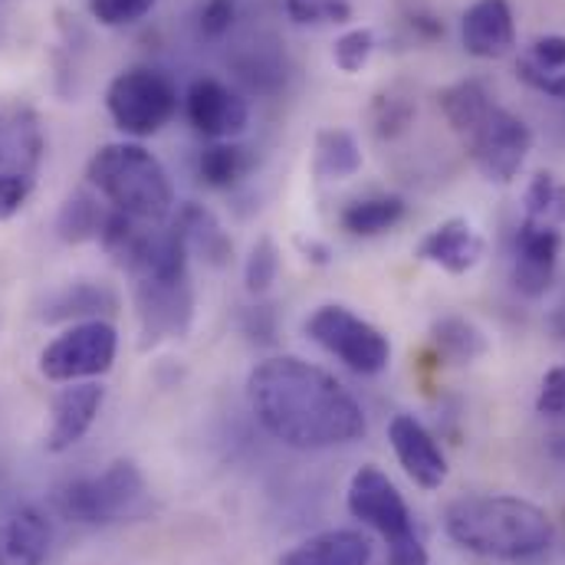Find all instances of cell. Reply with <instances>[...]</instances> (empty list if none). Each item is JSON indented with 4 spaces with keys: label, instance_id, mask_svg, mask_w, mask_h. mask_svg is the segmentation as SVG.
<instances>
[{
    "label": "cell",
    "instance_id": "obj_1",
    "mask_svg": "<svg viewBox=\"0 0 565 565\" xmlns=\"http://www.w3.org/2000/svg\"><path fill=\"white\" fill-rule=\"evenodd\" d=\"M247 402L264 430L296 450L345 447L369 430L355 395L335 375L296 355L264 359L247 375Z\"/></svg>",
    "mask_w": 565,
    "mask_h": 565
},
{
    "label": "cell",
    "instance_id": "obj_2",
    "mask_svg": "<svg viewBox=\"0 0 565 565\" xmlns=\"http://www.w3.org/2000/svg\"><path fill=\"white\" fill-rule=\"evenodd\" d=\"M444 533L460 550L500 563L543 556L556 540V526L543 507L507 493L454 500L444 513Z\"/></svg>",
    "mask_w": 565,
    "mask_h": 565
},
{
    "label": "cell",
    "instance_id": "obj_3",
    "mask_svg": "<svg viewBox=\"0 0 565 565\" xmlns=\"http://www.w3.org/2000/svg\"><path fill=\"white\" fill-rule=\"evenodd\" d=\"M89 184L113 204L145 224H161L174 211V188L164 164L139 141L103 145L86 168Z\"/></svg>",
    "mask_w": 565,
    "mask_h": 565
},
{
    "label": "cell",
    "instance_id": "obj_4",
    "mask_svg": "<svg viewBox=\"0 0 565 565\" xmlns=\"http://www.w3.org/2000/svg\"><path fill=\"white\" fill-rule=\"evenodd\" d=\"M56 510L79 526H113L148 513V483L136 460H113L93 477H79L56 493Z\"/></svg>",
    "mask_w": 565,
    "mask_h": 565
},
{
    "label": "cell",
    "instance_id": "obj_5",
    "mask_svg": "<svg viewBox=\"0 0 565 565\" xmlns=\"http://www.w3.org/2000/svg\"><path fill=\"white\" fill-rule=\"evenodd\" d=\"M306 335L322 352H329L345 369H352L355 375H382L388 369V362H392L388 335L379 326H372L369 319H362L359 312H352L349 306H339V302L319 306L306 319Z\"/></svg>",
    "mask_w": 565,
    "mask_h": 565
},
{
    "label": "cell",
    "instance_id": "obj_6",
    "mask_svg": "<svg viewBox=\"0 0 565 565\" xmlns=\"http://www.w3.org/2000/svg\"><path fill=\"white\" fill-rule=\"evenodd\" d=\"M106 109L119 132L132 139L158 136L178 113V89L161 70L132 66L106 89Z\"/></svg>",
    "mask_w": 565,
    "mask_h": 565
},
{
    "label": "cell",
    "instance_id": "obj_7",
    "mask_svg": "<svg viewBox=\"0 0 565 565\" xmlns=\"http://www.w3.org/2000/svg\"><path fill=\"white\" fill-rule=\"evenodd\" d=\"M116 352H119V332L109 319L73 322L40 352V372L56 385L96 382L113 369Z\"/></svg>",
    "mask_w": 565,
    "mask_h": 565
},
{
    "label": "cell",
    "instance_id": "obj_8",
    "mask_svg": "<svg viewBox=\"0 0 565 565\" xmlns=\"http://www.w3.org/2000/svg\"><path fill=\"white\" fill-rule=\"evenodd\" d=\"M463 148L470 151L477 171L493 184H510L520 178L530 151H533V132L530 126L513 116L503 106H490L483 119L463 136Z\"/></svg>",
    "mask_w": 565,
    "mask_h": 565
},
{
    "label": "cell",
    "instance_id": "obj_9",
    "mask_svg": "<svg viewBox=\"0 0 565 565\" xmlns=\"http://www.w3.org/2000/svg\"><path fill=\"white\" fill-rule=\"evenodd\" d=\"M345 507H349V513H352L362 526L375 530L388 546L418 533L415 516H412V510H408L402 490H398L395 480H392L385 470H379L375 463H365V467H359V470L352 473L349 493H345Z\"/></svg>",
    "mask_w": 565,
    "mask_h": 565
},
{
    "label": "cell",
    "instance_id": "obj_10",
    "mask_svg": "<svg viewBox=\"0 0 565 565\" xmlns=\"http://www.w3.org/2000/svg\"><path fill=\"white\" fill-rule=\"evenodd\" d=\"M141 345H158L164 339H181L194 319L191 277H148L136 280Z\"/></svg>",
    "mask_w": 565,
    "mask_h": 565
},
{
    "label": "cell",
    "instance_id": "obj_11",
    "mask_svg": "<svg viewBox=\"0 0 565 565\" xmlns=\"http://www.w3.org/2000/svg\"><path fill=\"white\" fill-rule=\"evenodd\" d=\"M184 113L198 136L211 141H234L250 122L247 99L214 76H198L184 93Z\"/></svg>",
    "mask_w": 565,
    "mask_h": 565
},
{
    "label": "cell",
    "instance_id": "obj_12",
    "mask_svg": "<svg viewBox=\"0 0 565 565\" xmlns=\"http://www.w3.org/2000/svg\"><path fill=\"white\" fill-rule=\"evenodd\" d=\"M563 254V231L523 217L513 237V286L526 299H540L550 292L559 270Z\"/></svg>",
    "mask_w": 565,
    "mask_h": 565
},
{
    "label": "cell",
    "instance_id": "obj_13",
    "mask_svg": "<svg viewBox=\"0 0 565 565\" xmlns=\"http://www.w3.org/2000/svg\"><path fill=\"white\" fill-rule=\"evenodd\" d=\"M388 444L405 467V473L422 487V490H440L447 483V457L437 444V437L412 415H395L388 424Z\"/></svg>",
    "mask_w": 565,
    "mask_h": 565
},
{
    "label": "cell",
    "instance_id": "obj_14",
    "mask_svg": "<svg viewBox=\"0 0 565 565\" xmlns=\"http://www.w3.org/2000/svg\"><path fill=\"white\" fill-rule=\"evenodd\" d=\"M103 402H106V388L99 382H73V385L60 388V395L53 398L50 430L43 440L46 450L63 454V450L76 447L99 418Z\"/></svg>",
    "mask_w": 565,
    "mask_h": 565
},
{
    "label": "cell",
    "instance_id": "obj_15",
    "mask_svg": "<svg viewBox=\"0 0 565 565\" xmlns=\"http://www.w3.org/2000/svg\"><path fill=\"white\" fill-rule=\"evenodd\" d=\"M53 526L33 503H17L0 513V565H46Z\"/></svg>",
    "mask_w": 565,
    "mask_h": 565
},
{
    "label": "cell",
    "instance_id": "obj_16",
    "mask_svg": "<svg viewBox=\"0 0 565 565\" xmlns=\"http://www.w3.org/2000/svg\"><path fill=\"white\" fill-rule=\"evenodd\" d=\"M460 43L477 60H503L516 46V20L507 0H477L460 20Z\"/></svg>",
    "mask_w": 565,
    "mask_h": 565
},
{
    "label": "cell",
    "instance_id": "obj_17",
    "mask_svg": "<svg viewBox=\"0 0 565 565\" xmlns=\"http://www.w3.org/2000/svg\"><path fill=\"white\" fill-rule=\"evenodd\" d=\"M418 257L430 267H440L450 277H463L483 260V237L470 221L450 217L424 234Z\"/></svg>",
    "mask_w": 565,
    "mask_h": 565
},
{
    "label": "cell",
    "instance_id": "obj_18",
    "mask_svg": "<svg viewBox=\"0 0 565 565\" xmlns=\"http://www.w3.org/2000/svg\"><path fill=\"white\" fill-rule=\"evenodd\" d=\"M174 227L184 237V247H188L191 257H201L207 267H217V270L231 264L234 241L224 231V224L214 217V211H207L204 204H194V201L181 204L178 217H174Z\"/></svg>",
    "mask_w": 565,
    "mask_h": 565
},
{
    "label": "cell",
    "instance_id": "obj_19",
    "mask_svg": "<svg viewBox=\"0 0 565 565\" xmlns=\"http://www.w3.org/2000/svg\"><path fill=\"white\" fill-rule=\"evenodd\" d=\"M372 543L355 530H326L319 536L302 540L289 553H282L280 565H369Z\"/></svg>",
    "mask_w": 565,
    "mask_h": 565
},
{
    "label": "cell",
    "instance_id": "obj_20",
    "mask_svg": "<svg viewBox=\"0 0 565 565\" xmlns=\"http://www.w3.org/2000/svg\"><path fill=\"white\" fill-rule=\"evenodd\" d=\"M119 309V296L109 286L99 282H70L63 289H56L46 302H43V319L46 322H89V319H106Z\"/></svg>",
    "mask_w": 565,
    "mask_h": 565
},
{
    "label": "cell",
    "instance_id": "obj_21",
    "mask_svg": "<svg viewBox=\"0 0 565 565\" xmlns=\"http://www.w3.org/2000/svg\"><path fill=\"white\" fill-rule=\"evenodd\" d=\"M362 148L349 129H322L312 148V174L319 181H345L359 174Z\"/></svg>",
    "mask_w": 565,
    "mask_h": 565
},
{
    "label": "cell",
    "instance_id": "obj_22",
    "mask_svg": "<svg viewBox=\"0 0 565 565\" xmlns=\"http://www.w3.org/2000/svg\"><path fill=\"white\" fill-rule=\"evenodd\" d=\"M402 217H405V201L398 194H372V198H359L345 204L339 221H342V231H349L352 237H379L398 227Z\"/></svg>",
    "mask_w": 565,
    "mask_h": 565
},
{
    "label": "cell",
    "instance_id": "obj_23",
    "mask_svg": "<svg viewBox=\"0 0 565 565\" xmlns=\"http://www.w3.org/2000/svg\"><path fill=\"white\" fill-rule=\"evenodd\" d=\"M430 342L454 365H470V362H477L487 352L483 329L477 322L463 319V316H440L430 326Z\"/></svg>",
    "mask_w": 565,
    "mask_h": 565
},
{
    "label": "cell",
    "instance_id": "obj_24",
    "mask_svg": "<svg viewBox=\"0 0 565 565\" xmlns=\"http://www.w3.org/2000/svg\"><path fill=\"white\" fill-rule=\"evenodd\" d=\"M437 106H440L447 126L457 132V139H463V136L483 119V113L493 106V99H490V93L483 89V83H477V79H460V83L440 89Z\"/></svg>",
    "mask_w": 565,
    "mask_h": 565
},
{
    "label": "cell",
    "instance_id": "obj_25",
    "mask_svg": "<svg viewBox=\"0 0 565 565\" xmlns=\"http://www.w3.org/2000/svg\"><path fill=\"white\" fill-rule=\"evenodd\" d=\"M254 168V158L244 145L237 141H211L201 158H198V174L207 188H234L237 181H244Z\"/></svg>",
    "mask_w": 565,
    "mask_h": 565
},
{
    "label": "cell",
    "instance_id": "obj_26",
    "mask_svg": "<svg viewBox=\"0 0 565 565\" xmlns=\"http://www.w3.org/2000/svg\"><path fill=\"white\" fill-rule=\"evenodd\" d=\"M106 217H109V211L99 207V198L79 191V194H73V198L63 204V211H60V217H56V234H60V241H66V244L99 241Z\"/></svg>",
    "mask_w": 565,
    "mask_h": 565
},
{
    "label": "cell",
    "instance_id": "obj_27",
    "mask_svg": "<svg viewBox=\"0 0 565 565\" xmlns=\"http://www.w3.org/2000/svg\"><path fill=\"white\" fill-rule=\"evenodd\" d=\"M526 217L550 224V227H565V181L553 171H536L533 181L526 184L523 194Z\"/></svg>",
    "mask_w": 565,
    "mask_h": 565
},
{
    "label": "cell",
    "instance_id": "obj_28",
    "mask_svg": "<svg viewBox=\"0 0 565 565\" xmlns=\"http://www.w3.org/2000/svg\"><path fill=\"white\" fill-rule=\"evenodd\" d=\"M415 122V99L398 86H388L372 103V129L379 139H398Z\"/></svg>",
    "mask_w": 565,
    "mask_h": 565
},
{
    "label": "cell",
    "instance_id": "obj_29",
    "mask_svg": "<svg viewBox=\"0 0 565 565\" xmlns=\"http://www.w3.org/2000/svg\"><path fill=\"white\" fill-rule=\"evenodd\" d=\"M280 274V250L270 237H260L254 247H250V257L244 264V282H247V292L250 296H264L270 292V286L277 282Z\"/></svg>",
    "mask_w": 565,
    "mask_h": 565
},
{
    "label": "cell",
    "instance_id": "obj_30",
    "mask_svg": "<svg viewBox=\"0 0 565 565\" xmlns=\"http://www.w3.org/2000/svg\"><path fill=\"white\" fill-rule=\"evenodd\" d=\"M375 53V33L369 26H359V30H349L342 33L335 43H332V63L335 70H342L345 76H355L369 66Z\"/></svg>",
    "mask_w": 565,
    "mask_h": 565
},
{
    "label": "cell",
    "instance_id": "obj_31",
    "mask_svg": "<svg viewBox=\"0 0 565 565\" xmlns=\"http://www.w3.org/2000/svg\"><path fill=\"white\" fill-rule=\"evenodd\" d=\"M286 13L299 26H319V23H345L352 17V7L345 0H286Z\"/></svg>",
    "mask_w": 565,
    "mask_h": 565
},
{
    "label": "cell",
    "instance_id": "obj_32",
    "mask_svg": "<svg viewBox=\"0 0 565 565\" xmlns=\"http://www.w3.org/2000/svg\"><path fill=\"white\" fill-rule=\"evenodd\" d=\"M158 0H89V13L103 26H132L154 10Z\"/></svg>",
    "mask_w": 565,
    "mask_h": 565
},
{
    "label": "cell",
    "instance_id": "obj_33",
    "mask_svg": "<svg viewBox=\"0 0 565 565\" xmlns=\"http://www.w3.org/2000/svg\"><path fill=\"white\" fill-rule=\"evenodd\" d=\"M33 178L23 171H0V221H10L30 201Z\"/></svg>",
    "mask_w": 565,
    "mask_h": 565
},
{
    "label": "cell",
    "instance_id": "obj_34",
    "mask_svg": "<svg viewBox=\"0 0 565 565\" xmlns=\"http://www.w3.org/2000/svg\"><path fill=\"white\" fill-rule=\"evenodd\" d=\"M237 17V3L234 0H204L201 13H198V30L207 40H221Z\"/></svg>",
    "mask_w": 565,
    "mask_h": 565
},
{
    "label": "cell",
    "instance_id": "obj_35",
    "mask_svg": "<svg viewBox=\"0 0 565 565\" xmlns=\"http://www.w3.org/2000/svg\"><path fill=\"white\" fill-rule=\"evenodd\" d=\"M536 412L543 418L565 422V365L546 372V379L540 385V395H536Z\"/></svg>",
    "mask_w": 565,
    "mask_h": 565
},
{
    "label": "cell",
    "instance_id": "obj_36",
    "mask_svg": "<svg viewBox=\"0 0 565 565\" xmlns=\"http://www.w3.org/2000/svg\"><path fill=\"white\" fill-rule=\"evenodd\" d=\"M530 63L543 73H559L565 70V36L559 33H550V36H540L533 43V56Z\"/></svg>",
    "mask_w": 565,
    "mask_h": 565
},
{
    "label": "cell",
    "instance_id": "obj_37",
    "mask_svg": "<svg viewBox=\"0 0 565 565\" xmlns=\"http://www.w3.org/2000/svg\"><path fill=\"white\" fill-rule=\"evenodd\" d=\"M516 73H520V79H523L526 86H533V89H540V93H546V96L565 103V70H559V73H543V70H536L530 60H520Z\"/></svg>",
    "mask_w": 565,
    "mask_h": 565
},
{
    "label": "cell",
    "instance_id": "obj_38",
    "mask_svg": "<svg viewBox=\"0 0 565 565\" xmlns=\"http://www.w3.org/2000/svg\"><path fill=\"white\" fill-rule=\"evenodd\" d=\"M388 565H427V546L424 540L415 533L408 540H398L388 546Z\"/></svg>",
    "mask_w": 565,
    "mask_h": 565
},
{
    "label": "cell",
    "instance_id": "obj_39",
    "mask_svg": "<svg viewBox=\"0 0 565 565\" xmlns=\"http://www.w3.org/2000/svg\"><path fill=\"white\" fill-rule=\"evenodd\" d=\"M302 250H306V260H312V264H329V247L326 244H316V241H309V244H302Z\"/></svg>",
    "mask_w": 565,
    "mask_h": 565
},
{
    "label": "cell",
    "instance_id": "obj_40",
    "mask_svg": "<svg viewBox=\"0 0 565 565\" xmlns=\"http://www.w3.org/2000/svg\"><path fill=\"white\" fill-rule=\"evenodd\" d=\"M550 329L559 335V339H565V299L553 309V316H550Z\"/></svg>",
    "mask_w": 565,
    "mask_h": 565
},
{
    "label": "cell",
    "instance_id": "obj_41",
    "mask_svg": "<svg viewBox=\"0 0 565 565\" xmlns=\"http://www.w3.org/2000/svg\"><path fill=\"white\" fill-rule=\"evenodd\" d=\"M0 161H7V148H3V136H0Z\"/></svg>",
    "mask_w": 565,
    "mask_h": 565
}]
</instances>
